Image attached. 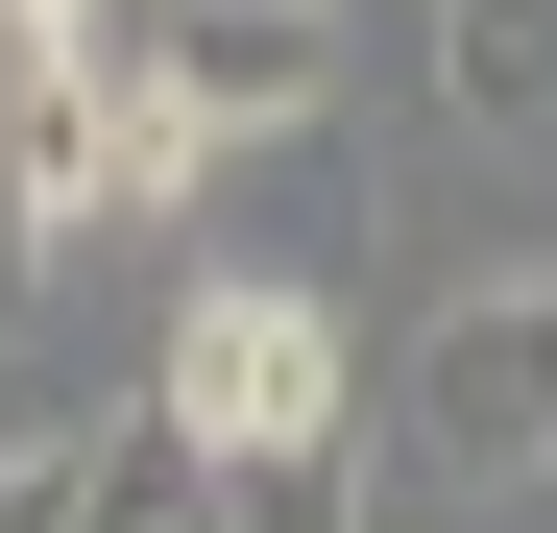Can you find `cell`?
I'll list each match as a JSON object with an SVG mask.
<instances>
[{
	"label": "cell",
	"instance_id": "cell-1",
	"mask_svg": "<svg viewBox=\"0 0 557 533\" xmlns=\"http://www.w3.org/2000/svg\"><path fill=\"white\" fill-rule=\"evenodd\" d=\"M339 292L315 266H195L170 292V339H146V412L195 436V461H292V436H339Z\"/></svg>",
	"mask_w": 557,
	"mask_h": 533
},
{
	"label": "cell",
	"instance_id": "cell-2",
	"mask_svg": "<svg viewBox=\"0 0 557 533\" xmlns=\"http://www.w3.org/2000/svg\"><path fill=\"white\" fill-rule=\"evenodd\" d=\"M388 412H412L436 485H557V243H533V266H460V292L412 315Z\"/></svg>",
	"mask_w": 557,
	"mask_h": 533
},
{
	"label": "cell",
	"instance_id": "cell-3",
	"mask_svg": "<svg viewBox=\"0 0 557 533\" xmlns=\"http://www.w3.org/2000/svg\"><path fill=\"white\" fill-rule=\"evenodd\" d=\"M0 146L49 170V219H73V243H170V219H195V170H219V122L146 73V25H122L98 73H49V98H0Z\"/></svg>",
	"mask_w": 557,
	"mask_h": 533
},
{
	"label": "cell",
	"instance_id": "cell-4",
	"mask_svg": "<svg viewBox=\"0 0 557 533\" xmlns=\"http://www.w3.org/2000/svg\"><path fill=\"white\" fill-rule=\"evenodd\" d=\"M146 73H170L219 146H292V122L339 98V0H146Z\"/></svg>",
	"mask_w": 557,
	"mask_h": 533
},
{
	"label": "cell",
	"instance_id": "cell-5",
	"mask_svg": "<svg viewBox=\"0 0 557 533\" xmlns=\"http://www.w3.org/2000/svg\"><path fill=\"white\" fill-rule=\"evenodd\" d=\"M195 533H388V461L363 436H292V461H219V509Z\"/></svg>",
	"mask_w": 557,
	"mask_h": 533
},
{
	"label": "cell",
	"instance_id": "cell-6",
	"mask_svg": "<svg viewBox=\"0 0 557 533\" xmlns=\"http://www.w3.org/2000/svg\"><path fill=\"white\" fill-rule=\"evenodd\" d=\"M436 98L460 122H557V0H436Z\"/></svg>",
	"mask_w": 557,
	"mask_h": 533
},
{
	"label": "cell",
	"instance_id": "cell-7",
	"mask_svg": "<svg viewBox=\"0 0 557 533\" xmlns=\"http://www.w3.org/2000/svg\"><path fill=\"white\" fill-rule=\"evenodd\" d=\"M0 533H98V436H0Z\"/></svg>",
	"mask_w": 557,
	"mask_h": 533
},
{
	"label": "cell",
	"instance_id": "cell-8",
	"mask_svg": "<svg viewBox=\"0 0 557 533\" xmlns=\"http://www.w3.org/2000/svg\"><path fill=\"white\" fill-rule=\"evenodd\" d=\"M122 25H98V0H0V98H49V73H98Z\"/></svg>",
	"mask_w": 557,
	"mask_h": 533
},
{
	"label": "cell",
	"instance_id": "cell-9",
	"mask_svg": "<svg viewBox=\"0 0 557 533\" xmlns=\"http://www.w3.org/2000/svg\"><path fill=\"white\" fill-rule=\"evenodd\" d=\"M49 243H73V219H49V170L0 146V315H25V266H49Z\"/></svg>",
	"mask_w": 557,
	"mask_h": 533
}]
</instances>
